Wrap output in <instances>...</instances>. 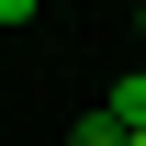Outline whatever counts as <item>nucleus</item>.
<instances>
[{"label":"nucleus","instance_id":"nucleus-1","mask_svg":"<svg viewBox=\"0 0 146 146\" xmlns=\"http://www.w3.org/2000/svg\"><path fill=\"white\" fill-rule=\"evenodd\" d=\"M101 112H112V124H146V68H124V79H112V101H101Z\"/></svg>","mask_w":146,"mask_h":146},{"label":"nucleus","instance_id":"nucleus-2","mask_svg":"<svg viewBox=\"0 0 146 146\" xmlns=\"http://www.w3.org/2000/svg\"><path fill=\"white\" fill-rule=\"evenodd\" d=\"M68 146H124V124H112V112H79V124H68Z\"/></svg>","mask_w":146,"mask_h":146},{"label":"nucleus","instance_id":"nucleus-3","mask_svg":"<svg viewBox=\"0 0 146 146\" xmlns=\"http://www.w3.org/2000/svg\"><path fill=\"white\" fill-rule=\"evenodd\" d=\"M0 23H34V0H0Z\"/></svg>","mask_w":146,"mask_h":146},{"label":"nucleus","instance_id":"nucleus-4","mask_svg":"<svg viewBox=\"0 0 146 146\" xmlns=\"http://www.w3.org/2000/svg\"><path fill=\"white\" fill-rule=\"evenodd\" d=\"M124 146H146V124H124Z\"/></svg>","mask_w":146,"mask_h":146},{"label":"nucleus","instance_id":"nucleus-5","mask_svg":"<svg viewBox=\"0 0 146 146\" xmlns=\"http://www.w3.org/2000/svg\"><path fill=\"white\" fill-rule=\"evenodd\" d=\"M135 45H146V11H135Z\"/></svg>","mask_w":146,"mask_h":146}]
</instances>
